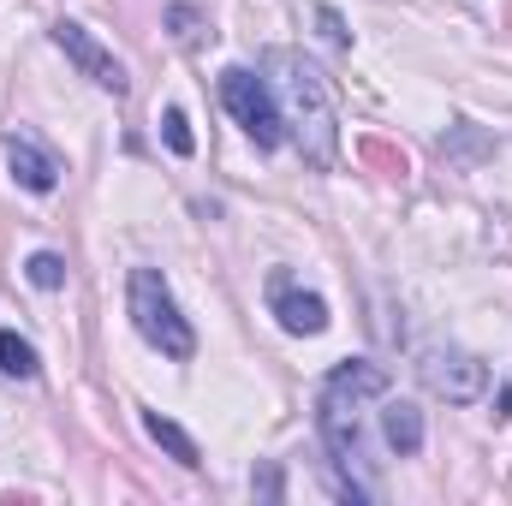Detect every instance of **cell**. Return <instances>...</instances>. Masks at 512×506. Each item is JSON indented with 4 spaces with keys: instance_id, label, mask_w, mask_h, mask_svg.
I'll list each match as a JSON object with an SVG mask.
<instances>
[{
    "instance_id": "obj_1",
    "label": "cell",
    "mask_w": 512,
    "mask_h": 506,
    "mask_svg": "<svg viewBox=\"0 0 512 506\" xmlns=\"http://www.w3.org/2000/svg\"><path fill=\"white\" fill-rule=\"evenodd\" d=\"M268 90L280 102V126L298 143V155L310 167H340V108H334V84L322 78L316 60H304L298 48H268L262 54Z\"/></svg>"
},
{
    "instance_id": "obj_2",
    "label": "cell",
    "mask_w": 512,
    "mask_h": 506,
    "mask_svg": "<svg viewBox=\"0 0 512 506\" xmlns=\"http://www.w3.org/2000/svg\"><path fill=\"white\" fill-rule=\"evenodd\" d=\"M126 310H131V328H137V334H143L161 358L185 364V358L197 352V334H191V322H185V310H179L173 286L161 280V268H131Z\"/></svg>"
},
{
    "instance_id": "obj_3",
    "label": "cell",
    "mask_w": 512,
    "mask_h": 506,
    "mask_svg": "<svg viewBox=\"0 0 512 506\" xmlns=\"http://www.w3.org/2000/svg\"><path fill=\"white\" fill-rule=\"evenodd\" d=\"M221 108L245 126L256 149H274L286 126H280V102H274V90H268V78H256L251 66H227L221 72Z\"/></svg>"
},
{
    "instance_id": "obj_4",
    "label": "cell",
    "mask_w": 512,
    "mask_h": 506,
    "mask_svg": "<svg viewBox=\"0 0 512 506\" xmlns=\"http://www.w3.org/2000/svg\"><path fill=\"white\" fill-rule=\"evenodd\" d=\"M417 381L447 405H477L489 393V364L465 346H423L417 352Z\"/></svg>"
},
{
    "instance_id": "obj_5",
    "label": "cell",
    "mask_w": 512,
    "mask_h": 506,
    "mask_svg": "<svg viewBox=\"0 0 512 506\" xmlns=\"http://www.w3.org/2000/svg\"><path fill=\"white\" fill-rule=\"evenodd\" d=\"M48 36H54V48H60V54H66V60H72L96 90H108V96H126V90H131V78H126V66L114 60V48H102L78 18H60Z\"/></svg>"
},
{
    "instance_id": "obj_6",
    "label": "cell",
    "mask_w": 512,
    "mask_h": 506,
    "mask_svg": "<svg viewBox=\"0 0 512 506\" xmlns=\"http://www.w3.org/2000/svg\"><path fill=\"white\" fill-rule=\"evenodd\" d=\"M268 310L280 316V328H286V334H304V340L328 328V298H322V292H310V286H298L286 268H274V274H268Z\"/></svg>"
},
{
    "instance_id": "obj_7",
    "label": "cell",
    "mask_w": 512,
    "mask_h": 506,
    "mask_svg": "<svg viewBox=\"0 0 512 506\" xmlns=\"http://www.w3.org/2000/svg\"><path fill=\"white\" fill-rule=\"evenodd\" d=\"M6 167H12V179H18L24 191H36V197H48V191L60 185V161H54L24 126L6 131Z\"/></svg>"
},
{
    "instance_id": "obj_8",
    "label": "cell",
    "mask_w": 512,
    "mask_h": 506,
    "mask_svg": "<svg viewBox=\"0 0 512 506\" xmlns=\"http://www.w3.org/2000/svg\"><path fill=\"white\" fill-rule=\"evenodd\" d=\"M328 393H340V399H387V370L364 364V358H346V364L328 370Z\"/></svg>"
},
{
    "instance_id": "obj_9",
    "label": "cell",
    "mask_w": 512,
    "mask_h": 506,
    "mask_svg": "<svg viewBox=\"0 0 512 506\" xmlns=\"http://www.w3.org/2000/svg\"><path fill=\"white\" fill-rule=\"evenodd\" d=\"M382 435H387V447H393L399 459L423 453V411H417L411 399H387L382 405Z\"/></svg>"
},
{
    "instance_id": "obj_10",
    "label": "cell",
    "mask_w": 512,
    "mask_h": 506,
    "mask_svg": "<svg viewBox=\"0 0 512 506\" xmlns=\"http://www.w3.org/2000/svg\"><path fill=\"white\" fill-rule=\"evenodd\" d=\"M143 429H149V441H155V447H161L167 459H179L185 471H197V465H203L197 441H191V435H185V429H179L173 417H161V411H143Z\"/></svg>"
},
{
    "instance_id": "obj_11",
    "label": "cell",
    "mask_w": 512,
    "mask_h": 506,
    "mask_svg": "<svg viewBox=\"0 0 512 506\" xmlns=\"http://www.w3.org/2000/svg\"><path fill=\"white\" fill-rule=\"evenodd\" d=\"M42 370V358H36V346L18 334V328H0V376H12V381H30Z\"/></svg>"
},
{
    "instance_id": "obj_12",
    "label": "cell",
    "mask_w": 512,
    "mask_h": 506,
    "mask_svg": "<svg viewBox=\"0 0 512 506\" xmlns=\"http://www.w3.org/2000/svg\"><path fill=\"white\" fill-rule=\"evenodd\" d=\"M24 274H30V286H42V292H60V286H66V256L36 251L30 262H24Z\"/></svg>"
},
{
    "instance_id": "obj_13",
    "label": "cell",
    "mask_w": 512,
    "mask_h": 506,
    "mask_svg": "<svg viewBox=\"0 0 512 506\" xmlns=\"http://www.w3.org/2000/svg\"><path fill=\"white\" fill-rule=\"evenodd\" d=\"M161 137H167V149H173V155H197V137H191L185 108H167V114H161Z\"/></svg>"
},
{
    "instance_id": "obj_14",
    "label": "cell",
    "mask_w": 512,
    "mask_h": 506,
    "mask_svg": "<svg viewBox=\"0 0 512 506\" xmlns=\"http://www.w3.org/2000/svg\"><path fill=\"white\" fill-rule=\"evenodd\" d=\"M167 24H173V36H179L185 48H197V42H203V18H197L191 6H167Z\"/></svg>"
},
{
    "instance_id": "obj_15",
    "label": "cell",
    "mask_w": 512,
    "mask_h": 506,
    "mask_svg": "<svg viewBox=\"0 0 512 506\" xmlns=\"http://www.w3.org/2000/svg\"><path fill=\"white\" fill-rule=\"evenodd\" d=\"M322 24H328V36H334V48H352V30L340 24V12H328V6H322Z\"/></svg>"
},
{
    "instance_id": "obj_16",
    "label": "cell",
    "mask_w": 512,
    "mask_h": 506,
    "mask_svg": "<svg viewBox=\"0 0 512 506\" xmlns=\"http://www.w3.org/2000/svg\"><path fill=\"white\" fill-rule=\"evenodd\" d=\"M251 489H262V495L274 501V495H280V471H262V477H251Z\"/></svg>"
}]
</instances>
